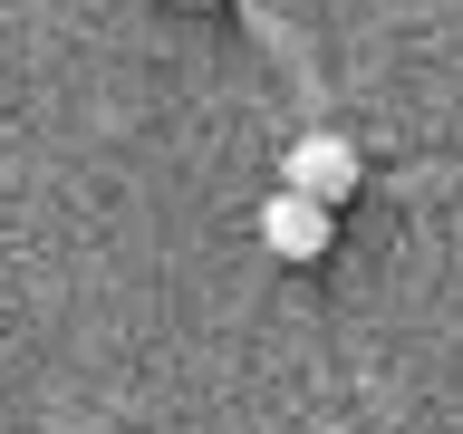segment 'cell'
<instances>
[{"label":"cell","mask_w":463,"mask_h":434,"mask_svg":"<svg viewBox=\"0 0 463 434\" xmlns=\"http://www.w3.org/2000/svg\"><path fill=\"white\" fill-rule=\"evenodd\" d=\"M357 184H367V165H357V145L328 136V126H309V136L289 145V165H280V193H309V203H328V212H338Z\"/></svg>","instance_id":"cell-1"},{"label":"cell","mask_w":463,"mask_h":434,"mask_svg":"<svg viewBox=\"0 0 463 434\" xmlns=\"http://www.w3.org/2000/svg\"><path fill=\"white\" fill-rule=\"evenodd\" d=\"M328 231H338V212L309 203V193H270L260 203V241L280 260H328Z\"/></svg>","instance_id":"cell-2"},{"label":"cell","mask_w":463,"mask_h":434,"mask_svg":"<svg viewBox=\"0 0 463 434\" xmlns=\"http://www.w3.org/2000/svg\"><path fill=\"white\" fill-rule=\"evenodd\" d=\"M184 10H203V0H184Z\"/></svg>","instance_id":"cell-3"}]
</instances>
